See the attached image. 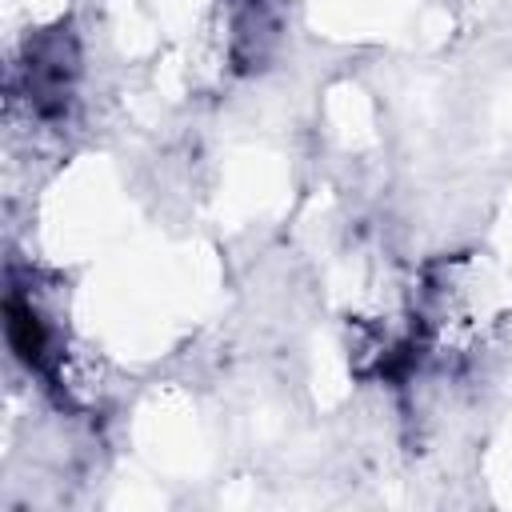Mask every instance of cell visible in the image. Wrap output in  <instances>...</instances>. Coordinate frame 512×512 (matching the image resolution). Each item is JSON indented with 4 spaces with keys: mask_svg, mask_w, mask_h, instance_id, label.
I'll return each mask as SVG.
<instances>
[{
    "mask_svg": "<svg viewBox=\"0 0 512 512\" xmlns=\"http://www.w3.org/2000/svg\"><path fill=\"white\" fill-rule=\"evenodd\" d=\"M4 316H8V344L16 352L20 364H28L32 372H44L48 368V328L40 320V312L20 296V292H8V304H4Z\"/></svg>",
    "mask_w": 512,
    "mask_h": 512,
    "instance_id": "7a4b0ae2",
    "label": "cell"
},
{
    "mask_svg": "<svg viewBox=\"0 0 512 512\" xmlns=\"http://www.w3.org/2000/svg\"><path fill=\"white\" fill-rule=\"evenodd\" d=\"M72 80H76V48H72V36H64L56 28L48 36H40L36 44H28L24 92H28V104L40 116H60L68 108Z\"/></svg>",
    "mask_w": 512,
    "mask_h": 512,
    "instance_id": "6da1fadb",
    "label": "cell"
}]
</instances>
